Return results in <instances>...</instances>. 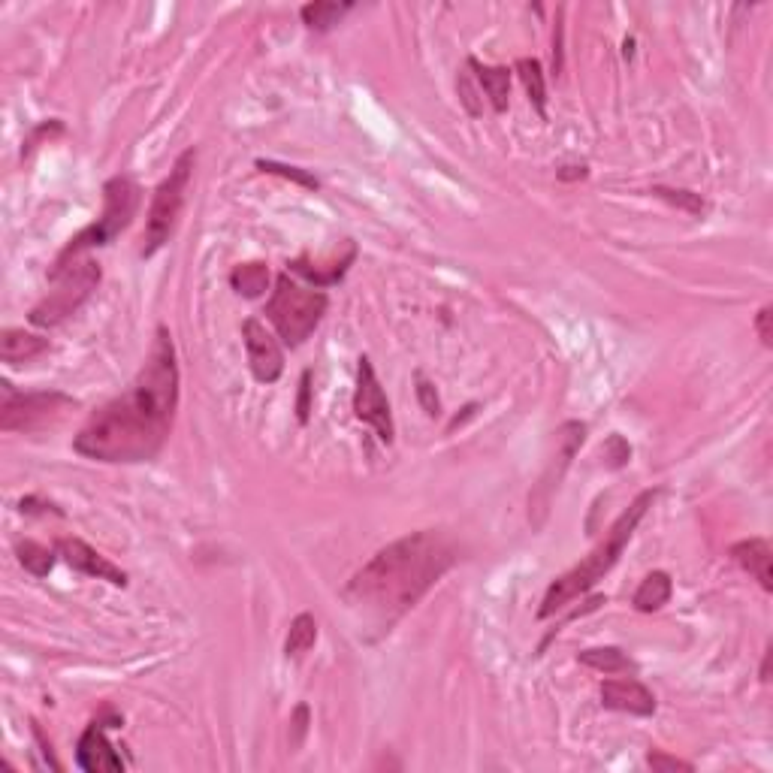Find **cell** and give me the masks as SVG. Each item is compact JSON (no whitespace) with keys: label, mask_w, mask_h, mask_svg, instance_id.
I'll use <instances>...</instances> for the list:
<instances>
[{"label":"cell","mask_w":773,"mask_h":773,"mask_svg":"<svg viewBox=\"0 0 773 773\" xmlns=\"http://www.w3.org/2000/svg\"><path fill=\"white\" fill-rule=\"evenodd\" d=\"M242 339H245L248 366H251L254 378L260 384H275L281 378V372H284V354H281L278 339L257 318H248L242 324Z\"/></svg>","instance_id":"30bf717a"},{"label":"cell","mask_w":773,"mask_h":773,"mask_svg":"<svg viewBox=\"0 0 773 773\" xmlns=\"http://www.w3.org/2000/svg\"><path fill=\"white\" fill-rule=\"evenodd\" d=\"M731 559L752 574L764 592H773V550L764 538H749V541H737L731 547Z\"/></svg>","instance_id":"9a60e30c"},{"label":"cell","mask_w":773,"mask_h":773,"mask_svg":"<svg viewBox=\"0 0 773 773\" xmlns=\"http://www.w3.org/2000/svg\"><path fill=\"white\" fill-rule=\"evenodd\" d=\"M354 10V4H333V0H315V4H305L299 10L302 22L312 31H330L333 25H339L348 13Z\"/></svg>","instance_id":"ffe728a7"},{"label":"cell","mask_w":773,"mask_h":773,"mask_svg":"<svg viewBox=\"0 0 773 773\" xmlns=\"http://www.w3.org/2000/svg\"><path fill=\"white\" fill-rule=\"evenodd\" d=\"M770 321H773V308H770V305H764L761 312H758V318H755V333H758V339H761V345H764V348H773V330H770Z\"/></svg>","instance_id":"f546056e"},{"label":"cell","mask_w":773,"mask_h":773,"mask_svg":"<svg viewBox=\"0 0 773 773\" xmlns=\"http://www.w3.org/2000/svg\"><path fill=\"white\" fill-rule=\"evenodd\" d=\"M647 764L653 767V770H686V773H692L695 770V764L692 761H683V758H674V755H665V752H650L647 755Z\"/></svg>","instance_id":"f1b7e54d"},{"label":"cell","mask_w":773,"mask_h":773,"mask_svg":"<svg viewBox=\"0 0 773 773\" xmlns=\"http://www.w3.org/2000/svg\"><path fill=\"white\" fill-rule=\"evenodd\" d=\"M562 182H574V179H586V167H562L559 173H556Z\"/></svg>","instance_id":"d6a6232c"},{"label":"cell","mask_w":773,"mask_h":773,"mask_svg":"<svg viewBox=\"0 0 773 773\" xmlns=\"http://www.w3.org/2000/svg\"><path fill=\"white\" fill-rule=\"evenodd\" d=\"M230 284H233L236 293H242L248 299L263 296L266 287H269V269H266V263H257V260L254 263H239L230 272Z\"/></svg>","instance_id":"7402d4cb"},{"label":"cell","mask_w":773,"mask_h":773,"mask_svg":"<svg viewBox=\"0 0 773 773\" xmlns=\"http://www.w3.org/2000/svg\"><path fill=\"white\" fill-rule=\"evenodd\" d=\"M469 67L478 73V82H481V88L487 91L493 109H496V112H505L508 103H511V70H508V67H484V64H478L475 58H469Z\"/></svg>","instance_id":"e0dca14e"},{"label":"cell","mask_w":773,"mask_h":773,"mask_svg":"<svg viewBox=\"0 0 773 773\" xmlns=\"http://www.w3.org/2000/svg\"><path fill=\"white\" fill-rule=\"evenodd\" d=\"M16 556H19L22 568L28 574H34V577H46L52 571V565H55V553L49 547L37 544V541H19L16 544Z\"/></svg>","instance_id":"cb8c5ba5"},{"label":"cell","mask_w":773,"mask_h":773,"mask_svg":"<svg viewBox=\"0 0 773 773\" xmlns=\"http://www.w3.org/2000/svg\"><path fill=\"white\" fill-rule=\"evenodd\" d=\"M58 556H64V562L88 577L97 580H109L112 586H127V574L112 565L106 556H100L91 544H85L82 538H61L58 541Z\"/></svg>","instance_id":"7c38bea8"},{"label":"cell","mask_w":773,"mask_h":773,"mask_svg":"<svg viewBox=\"0 0 773 773\" xmlns=\"http://www.w3.org/2000/svg\"><path fill=\"white\" fill-rule=\"evenodd\" d=\"M103 722H91L85 728V734L79 737V746H76V764L88 773H118L124 770V761L121 755L112 749V743L106 740L103 734Z\"/></svg>","instance_id":"4fadbf2b"},{"label":"cell","mask_w":773,"mask_h":773,"mask_svg":"<svg viewBox=\"0 0 773 773\" xmlns=\"http://www.w3.org/2000/svg\"><path fill=\"white\" fill-rule=\"evenodd\" d=\"M653 194L683 212H689L692 218H704L707 215V200L695 191H683V188H653Z\"/></svg>","instance_id":"d4e9b609"},{"label":"cell","mask_w":773,"mask_h":773,"mask_svg":"<svg viewBox=\"0 0 773 773\" xmlns=\"http://www.w3.org/2000/svg\"><path fill=\"white\" fill-rule=\"evenodd\" d=\"M586 441V426L583 423H565V426H559V432H556V447H559V469H556V462H550V469L544 472V478L538 481V487H535V493H532V499H529V505H532V511H547L550 508V499H553V493L559 490V481H562V472L568 469V462H571V456L580 450V444Z\"/></svg>","instance_id":"8fae6325"},{"label":"cell","mask_w":773,"mask_h":773,"mask_svg":"<svg viewBox=\"0 0 773 773\" xmlns=\"http://www.w3.org/2000/svg\"><path fill=\"white\" fill-rule=\"evenodd\" d=\"M46 351H49V339L25 333V330H4V336H0V357H4V363H10V366L28 363Z\"/></svg>","instance_id":"2e32d148"},{"label":"cell","mask_w":773,"mask_h":773,"mask_svg":"<svg viewBox=\"0 0 773 773\" xmlns=\"http://www.w3.org/2000/svg\"><path fill=\"white\" fill-rule=\"evenodd\" d=\"M580 665L598 671V674H629L635 671V659L629 653H623L620 647H595V650H583L580 656Z\"/></svg>","instance_id":"d6986e66"},{"label":"cell","mask_w":773,"mask_h":773,"mask_svg":"<svg viewBox=\"0 0 773 773\" xmlns=\"http://www.w3.org/2000/svg\"><path fill=\"white\" fill-rule=\"evenodd\" d=\"M327 305L330 299L321 287H305L293 281L290 272H284L266 302V318L272 321L278 336L290 348H296L318 330L321 318L327 315Z\"/></svg>","instance_id":"277c9868"},{"label":"cell","mask_w":773,"mask_h":773,"mask_svg":"<svg viewBox=\"0 0 773 773\" xmlns=\"http://www.w3.org/2000/svg\"><path fill=\"white\" fill-rule=\"evenodd\" d=\"M761 680H764V683L770 680V650L764 653V662H761Z\"/></svg>","instance_id":"836d02e7"},{"label":"cell","mask_w":773,"mask_h":773,"mask_svg":"<svg viewBox=\"0 0 773 773\" xmlns=\"http://www.w3.org/2000/svg\"><path fill=\"white\" fill-rule=\"evenodd\" d=\"M290 725H293V737H290V746L296 749L299 743H302V737H305V725H308V707L305 704H299L296 710H293V719H290Z\"/></svg>","instance_id":"4dcf8cb0"},{"label":"cell","mask_w":773,"mask_h":773,"mask_svg":"<svg viewBox=\"0 0 773 773\" xmlns=\"http://www.w3.org/2000/svg\"><path fill=\"white\" fill-rule=\"evenodd\" d=\"M456 91H459V100H462V106H466V112L469 115H481L484 112V106H481V91L475 88V82L469 79V73H459V79H456Z\"/></svg>","instance_id":"4316f807"},{"label":"cell","mask_w":773,"mask_h":773,"mask_svg":"<svg viewBox=\"0 0 773 773\" xmlns=\"http://www.w3.org/2000/svg\"><path fill=\"white\" fill-rule=\"evenodd\" d=\"M179 408V363L167 327H158L148 360L133 384L97 408L79 429L76 453L97 462H148L154 459L173 429Z\"/></svg>","instance_id":"6da1fadb"},{"label":"cell","mask_w":773,"mask_h":773,"mask_svg":"<svg viewBox=\"0 0 773 773\" xmlns=\"http://www.w3.org/2000/svg\"><path fill=\"white\" fill-rule=\"evenodd\" d=\"M257 170L272 173V176H281V179H290V182H296V185H302V188H308V191H318V188H321V182H318L312 173H305V170H299V167L278 164V161H257Z\"/></svg>","instance_id":"484cf974"},{"label":"cell","mask_w":773,"mask_h":773,"mask_svg":"<svg viewBox=\"0 0 773 773\" xmlns=\"http://www.w3.org/2000/svg\"><path fill=\"white\" fill-rule=\"evenodd\" d=\"M318 641V623L312 613H299L296 620L290 623V632H287V641H284V653L287 659H299L305 656L308 650L315 647Z\"/></svg>","instance_id":"44dd1931"},{"label":"cell","mask_w":773,"mask_h":773,"mask_svg":"<svg viewBox=\"0 0 773 773\" xmlns=\"http://www.w3.org/2000/svg\"><path fill=\"white\" fill-rule=\"evenodd\" d=\"M76 402L58 390L16 393L4 381V402H0V429L4 432H37L64 420Z\"/></svg>","instance_id":"ba28073f"},{"label":"cell","mask_w":773,"mask_h":773,"mask_svg":"<svg viewBox=\"0 0 773 773\" xmlns=\"http://www.w3.org/2000/svg\"><path fill=\"white\" fill-rule=\"evenodd\" d=\"M139 200H142V191L139 185L130 179V176H115L103 185V215L97 218V224H91L88 230H82L76 239H70V245L61 251L58 263H67V260H76V257H85L88 248H100V245H109L115 236H121L136 209H139Z\"/></svg>","instance_id":"52a82bcc"},{"label":"cell","mask_w":773,"mask_h":773,"mask_svg":"<svg viewBox=\"0 0 773 773\" xmlns=\"http://www.w3.org/2000/svg\"><path fill=\"white\" fill-rule=\"evenodd\" d=\"M194 164H197V151L188 148L185 154H179V161L173 164L170 176L158 185V191H154L148 221H145V233H142V251H139L142 257H154L170 242V236L179 224V215L185 209V200H188V188H191V179H194Z\"/></svg>","instance_id":"8992f818"},{"label":"cell","mask_w":773,"mask_h":773,"mask_svg":"<svg viewBox=\"0 0 773 773\" xmlns=\"http://www.w3.org/2000/svg\"><path fill=\"white\" fill-rule=\"evenodd\" d=\"M517 76H520V82L526 85V94H529V100L535 103L538 115L544 118V115H547V85H544L541 61H535V58H520V61H517Z\"/></svg>","instance_id":"603a6c76"},{"label":"cell","mask_w":773,"mask_h":773,"mask_svg":"<svg viewBox=\"0 0 773 773\" xmlns=\"http://www.w3.org/2000/svg\"><path fill=\"white\" fill-rule=\"evenodd\" d=\"M601 704L607 710H620L632 716H653L656 695L638 680H604L601 683Z\"/></svg>","instance_id":"5bb4252c"},{"label":"cell","mask_w":773,"mask_h":773,"mask_svg":"<svg viewBox=\"0 0 773 773\" xmlns=\"http://www.w3.org/2000/svg\"><path fill=\"white\" fill-rule=\"evenodd\" d=\"M55 290H49L46 299H40L34 308H31V324L34 327H58L64 324L70 315H76L82 302L97 290L100 284V266L91 260V257H76V260H67V263H58L52 266L49 272Z\"/></svg>","instance_id":"5b68a950"},{"label":"cell","mask_w":773,"mask_h":773,"mask_svg":"<svg viewBox=\"0 0 773 773\" xmlns=\"http://www.w3.org/2000/svg\"><path fill=\"white\" fill-rule=\"evenodd\" d=\"M653 502H656V490H644V493L620 514V520L610 526V532L604 535V541H601L580 565H574L571 571H565L562 577H556V580L550 583V589H547V595H544V601H541V607H538L541 620H547V616H553L556 610H562L568 601L580 598V595L589 592L598 580H604V574H607L616 562H620L626 544L632 541L638 523L647 517V511L653 508Z\"/></svg>","instance_id":"3957f363"},{"label":"cell","mask_w":773,"mask_h":773,"mask_svg":"<svg viewBox=\"0 0 773 773\" xmlns=\"http://www.w3.org/2000/svg\"><path fill=\"white\" fill-rule=\"evenodd\" d=\"M354 414L357 420H363L366 426L375 429V435L384 444H393L396 438V426H393V411H390V399L375 375V366L369 357H360L357 366V390H354Z\"/></svg>","instance_id":"9c48e42d"},{"label":"cell","mask_w":773,"mask_h":773,"mask_svg":"<svg viewBox=\"0 0 773 773\" xmlns=\"http://www.w3.org/2000/svg\"><path fill=\"white\" fill-rule=\"evenodd\" d=\"M459 559V544L438 529L411 532L378 550L342 589L348 607L393 626Z\"/></svg>","instance_id":"7a4b0ae2"},{"label":"cell","mask_w":773,"mask_h":773,"mask_svg":"<svg viewBox=\"0 0 773 773\" xmlns=\"http://www.w3.org/2000/svg\"><path fill=\"white\" fill-rule=\"evenodd\" d=\"M671 592H674L671 574L653 571V574H647V577L641 580V586H638L632 604H635V610H641V613H653V610H659V607H665V604L671 601Z\"/></svg>","instance_id":"ac0fdd59"},{"label":"cell","mask_w":773,"mask_h":773,"mask_svg":"<svg viewBox=\"0 0 773 773\" xmlns=\"http://www.w3.org/2000/svg\"><path fill=\"white\" fill-rule=\"evenodd\" d=\"M417 399H420V405H423V411H426L429 417H438V414H441V399H438V393H435V384H429L423 375H417Z\"/></svg>","instance_id":"83f0119b"},{"label":"cell","mask_w":773,"mask_h":773,"mask_svg":"<svg viewBox=\"0 0 773 773\" xmlns=\"http://www.w3.org/2000/svg\"><path fill=\"white\" fill-rule=\"evenodd\" d=\"M308 381H312V372H305L302 375V393H299V420L305 423L308 420V393H312V387H308Z\"/></svg>","instance_id":"1f68e13d"}]
</instances>
